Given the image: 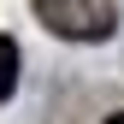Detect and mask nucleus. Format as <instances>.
<instances>
[{
	"instance_id": "obj_2",
	"label": "nucleus",
	"mask_w": 124,
	"mask_h": 124,
	"mask_svg": "<svg viewBox=\"0 0 124 124\" xmlns=\"http://www.w3.org/2000/svg\"><path fill=\"white\" fill-rule=\"evenodd\" d=\"M18 89V41L12 36H0V101Z\"/></svg>"
},
{
	"instance_id": "obj_3",
	"label": "nucleus",
	"mask_w": 124,
	"mask_h": 124,
	"mask_svg": "<svg viewBox=\"0 0 124 124\" xmlns=\"http://www.w3.org/2000/svg\"><path fill=\"white\" fill-rule=\"evenodd\" d=\"M106 124H124V112H112V118H106Z\"/></svg>"
},
{
	"instance_id": "obj_1",
	"label": "nucleus",
	"mask_w": 124,
	"mask_h": 124,
	"mask_svg": "<svg viewBox=\"0 0 124 124\" xmlns=\"http://www.w3.org/2000/svg\"><path fill=\"white\" fill-rule=\"evenodd\" d=\"M30 6L65 41H106L118 24V0H30Z\"/></svg>"
}]
</instances>
